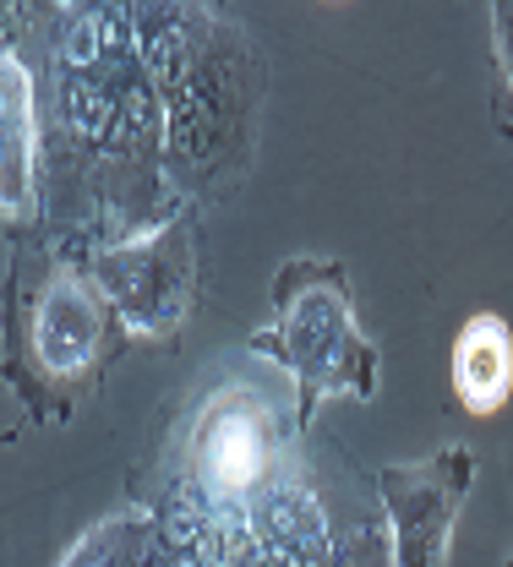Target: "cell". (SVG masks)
I'll return each instance as SVG.
<instances>
[{
  "instance_id": "obj_1",
  "label": "cell",
  "mask_w": 513,
  "mask_h": 567,
  "mask_svg": "<svg viewBox=\"0 0 513 567\" xmlns=\"http://www.w3.org/2000/svg\"><path fill=\"white\" fill-rule=\"evenodd\" d=\"M55 158L72 164L93 246L137 240L164 224L147 197L170 181L164 169V99L137 33V11L82 6L66 11L50 44ZM55 164V169H61Z\"/></svg>"
},
{
  "instance_id": "obj_2",
  "label": "cell",
  "mask_w": 513,
  "mask_h": 567,
  "mask_svg": "<svg viewBox=\"0 0 513 567\" xmlns=\"http://www.w3.org/2000/svg\"><path fill=\"white\" fill-rule=\"evenodd\" d=\"M164 99V169L186 197L229 181L252 158L257 55L197 6H132Z\"/></svg>"
},
{
  "instance_id": "obj_3",
  "label": "cell",
  "mask_w": 513,
  "mask_h": 567,
  "mask_svg": "<svg viewBox=\"0 0 513 567\" xmlns=\"http://www.w3.org/2000/svg\"><path fill=\"white\" fill-rule=\"evenodd\" d=\"M121 333L126 322L115 317L93 268L66 251H39L28 274L11 279L6 360L11 382L44 421L72 415V404L121 354Z\"/></svg>"
},
{
  "instance_id": "obj_4",
  "label": "cell",
  "mask_w": 513,
  "mask_h": 567,
  "mask_svg": "<svg viewBox=\"0 0 513 567\" xmlns=\"http://www.w3.org/2000/svg\"><path fill=\"white\" fill-rule=\"evenodd\" d=\"M257 350H268L300 382V415L317 410L328 393H371L377 354L356 328L345 274L328 262H290L274 289V328L257 333Z\"/></svg>"
},
{
  "instance_id": "obj_5",
  "label": "cell",
  "mask_w": 513,
  "mask_h": 567,
  "mask_svg": "<svg viewBox=\"0 0 513 567\" xmlns=\"http://www.w3.org/2000/svg\"><path fill=\"white\" fill-rule=\"evenodd\" d=\"M88 268L110 295L115 317L126 322V333L175 339L197 300V208H175L137 240L93 246Z\"/></svg>"
},
{
  "instance_id": "obj_6",
  "label": "cell",
  "mask_w": 513,
  "mask_h": 567,
  "mask_svg": "<svg viewBox=\"0 0 513 567\" xmlns=\"http://www.w3.org/2000/svg\"><path fill=\"white\" fill-rule=\"evenodd\" d=\"M274 453H279V425L263 393L252 388H224L203 404L192 431V470L197 492L214 507H240L274 481Z\"/></svg>"
},
{
  "instance_id": "obj_7",
  "label": "cell",
  "mask_w": 513,
  "mask_h": 567,
  "mask_svg": "<svg viewBox=\"0 0 513 567\" xmlns=\"http://www.w3.org/2000/svg\"><path fill=\"white\" fill-rule=\"evenodd\" d=\"M470 486V453H442L415 470H382V492L393 513V563L442 567L448 563V524Z\"/></svg>"
},
{
  "instance_id": "obj_8",
  "label": "cell",
  "mask_w": 513,
  "mask_h": 567,
  "mask_svg": "<svg viewBox=\"0 0 513 567\" xmlns=\"http://www.w3.org/2000/svg\"><path fill=\"white\" fill-rule=\"evenodd\" d=\"M0 126H6V224L39 213V110H33V71L22 66L17 44H6L0 61Z\"/></svg>"
},
{
  "instance_id": "obj_9",
  "label": "cell",
  "mask_w": 513,
  "mask_h": 567,
  "mask_svg": "<svg viewBox=\"0 0 513 567\" xmlns=\"http://www.w3.org/2000/svg\"><path fill=\"white\" fill-rule=\"evenodd\" d=\"M246 529L257 535V546H268L274 557H285L290 567H317L328 557L322 507L295 481H268L263 492L252 496V524Z\"/></svg>"
},
{
  "instance_id": "obj_10",
  "label": "cell",
  "mask_w": 513,
  "mask_h": 567,
  "mask_svg": "<svg viewBox=\"0 0 513 567\" xmlns=\"http://www.w3.org/2000/svg\"><path fill=\"white\" fill-rule=\"evenodd\" d=\"M453 388L475 415H492L513 393V339L497 317H475L453 344Z\"/></svg>"
},
{
  "instance_id": "obj_11",
  "label": "cell",
  "mask_w": 513,
  "mask_h": 567,
  "mask_svg": "<svg viewBox=\"0 0 513 567\" xmlns=\"http://www.w3.org/2000/svg\"><path fill=\"white\" fill-rule=\"evenodd\" d=\"M497 39H503V66L513 76V11L509 6H497Z\"/></svg>"
}]
</instances>
